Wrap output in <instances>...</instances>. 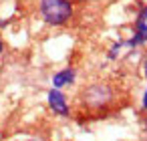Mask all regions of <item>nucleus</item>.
<instances>
[{"label": "nucleus", "instance_id": "obj_1", "mask_svg": "<svg viewBox=\"0 0 147 141\" xmlns=\"http://www.w3.org/2000/svg\"><path fill=\"white\" fill-rule=\"evenodd\" d=\"M115 99H117L115 89L107 81H93V83L85 85L79 93V103L87 111H93V113L107 111L115 103Z\"/></svg>", "mask_w": 147, "mask_h": 141}, {"label": "nucleus", "instance_id": "obj_7", "mask_svg": "<svg viewBox=\"0 0 147 141\" xmlns=\"http://www.w3.org/2000/svg\"><path fill=\"white\" fill-rule=\"evenodd\" d=\"M143 75H145V79H147V53H145V57H143Z\"/></svg>", "mask_w": 147, "mask_h": 141}, {"label": "nucleus", "instance_id": "obj_3", "mask_svg": "<svg viewBox=\"0 0 147 141\" xmlns=\"http://www.w3.org/2000/svg\"><path fill=\"white\" fill-rule=\"evenodd\" d=\"M47 103H49V109H51L55 115H59V117H71V107H69L67 97H65L63 91L51 89V91L47 93Z\"/></svg>", "mask_w": 147, "mask_h": 141}, {"label": "nucleus", "instance_id": "obj_2", "mask_svg": "<svg viewBox=\"0 0 147 141\" xmlns=\"http://www.w3.org/2000/svg\"><path fill=\"white\" fill-rule=\"evenodd\" d=\"M40 18L49 26H65L73 18V2L71 0H38Z\"/></svg>", "mask_w": 147, "mask_h": 141}, {"label": "nucleus", "instance_id": "obj_5", "mask_svg": "<svg viewBox=\"0 0 147 141\" xmlns=\"http://www.w3.org/2000/svg\"><path fill=\"white\" fill-rule=\"evenodd\" d=\"M141 107H143V111L147 113V89H145V93H143V97H141Z\"/></svg>", "mask_w": 147, "mask_h": 141}, {"label": "nucleus", "instance_id": "obj_6", "mask_svg": "<svg viewBox=\"0 0 147 141\" xmlns=\"http://www.w3.org/2000/svg\"><path fill=\"white\" fill-rule=\"evenodd\" d=\"M141 133H143V141H147V117H145V121H143V129H141Z\"/></svg>", "mask_w": 147, "mask_h": 141}, {"label": "nucleus", "instance_id": "obj_4", "mask_svg": "<svg viewBox=\"0 0 147 141\" xmlns=\"http://www.w3.org/2000/svg\"><path fill=\"white\" fill-rule=\"evenodd\" d=\"M75 79H77V71L73 67H65V69H61L53 75V89L63 91L65 87H71L75 83Z\"/></svg>", "mask_w": 147, "mask_h": 141}, {"label": "nucleus", "instance_id": "obj_8", "mask_svg": "<svg viewBox=\"0 0 147 141\" xmlns=\"http://www.w3.org/2000/svg\"><path fill=\"white\" fill-rule=\"evenodd\" d=\"M26 141H47V139H42V137H30V139H26Z\"/></svg>", "mask_w": 147, "mask_h": 141}, {"label": "nucleus", "instance_id": "obj_9", "mask_svg": "<svg viewBox=\"0 0 147 141\" xmlns=\"http://www.w3.org/2000/svg\"><path fill=\"white\" fill-rule=\"evenodd\" d=\"M4 53V43H2V36H0V55Z\"/></svg>", "mask_w": 147, "mask_h": 141}]
</instances>
